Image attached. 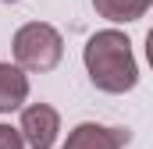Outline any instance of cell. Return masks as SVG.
I'll return each mask as SVG.
<instances>
[{"instance_id":"5b68a950","label":"cell","mask_w":153,"mask_h":149,"mask_svg":"<svg viewBox=\"0 0 153 149\" xmlns=\"http://www.w3.org/2000/svg\"><path fill=\"white\" fill-rule=\"evenodd\" d=\"M29 100V74L18 64H0V114H14Z\"/></svg>"},{"instance_id":"6da1fadb","label":"cell","mask_w":153,"mask_h":149,"mask_svg":"<svg viewBox=\"0 0 153 149\" xmlns=\"http://www.w3.org/2000/svg\"><path fill=\"white\" fill-rule=\"evenodd\" d=\"M82 64H85L89 82L100 92L121 96L139 85V64L132 53V39L121 29H103V32L89 36L85 50H82Z\"/></svg>"},{"instance_id":"3957f363","label":"cell","mask_w":153,"mask_h":149,"mask_svg":"<svg viewBox=\"0 0 153 149\" xmlns=\"http://www.w3.org/2000/svg\"><path fill=\"white\" fill-rule=\"evenodd\" d=\"M25 146L32 149H50L57 142V131H61V114L53 110L50 103H29L22 107V124H18Z\"/></svg>"},{"instance_id":"277c9868","label":"cell","mask_w":153,"mask_h":149,"mask_svg":"<svg viewBox=\"0 0 153 149\" xmlns=\"http://www.w3.org/2000/svg\"><path fill=\"white\" fill-rule=\"evenodd\" d=\"M128 142H132L128 128H107V124H96V121H82L68 131L61 149H125Z\"/></svg>"},{"instance_id":"7a4b0ae2","label":"cell","mask_w":153,"mask_h":149,"mask_svg":"<svg viewBox=\"0 0 153 149\" xmlns=\"http://www.w3.org/2000/svg\"><path fill=\"white\" fill-rule=\"evenodd\" d=\"M11 53H14V64L22 71H32V74H43V71H53L64 57V39L53 25L46 21H25L14 39H11Z\"/></svg>"},{"instance_id":"8992f818","label":"cell","mask_w":153,"mask_h":149,"mask_svg":"<svg viewBox=\"0 0 153 149\" xmlns=\"http://www.w3.org/2000/svg\"><path fill=\"white\" fill-rule=\"evenodd\" d=\"M93 11L114 25H128L150 11V0H93Z\"/></svg>"},{"instance_id":"52a82bcc","label":"cell","mask_w":153,"mask_h":149,"mask_svg":"<svg viewBox=\"0 0 153 149\" xmlns=\"http://www.w3.org/2000/svg\"><path fill=\"white\" fill-rule=\"evenodd\" d=\"M0 149H25L22 131H18V128H11V124H0Z\"/></svg>"}]
</instances>
